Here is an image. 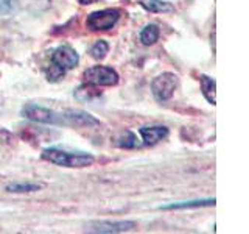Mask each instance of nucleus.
<instances>
[{
    "label": "nucleus",
    "instance_id": "1",
    "mask_svg": "<svg viewBox=\"0 0 249 234\" xmlns=\"http://www.w3.org/2000/svg\"><path fill=\"white\" fill-rule=\"evenodd\" d=\"M42 159L49 161L54 166L69 167V169H83L93 164L95 158L90 153L84 152H67L59 147H50L42 152Z\"/></svg>",
    "mask_w": 249,
    "mask_h": 234
},
{
    "label": "nucleus",
    "instance_id": "2",
    "mask_svg": "<svg viewBox=\"0 0 249 234\" xmlns=\"http://www.w3.org/2000/svg\"><path fill=\"white\" fill-rule=\"evenodd\" d=\"M78 62H80V57H78L73 47H70L67 44L56 47L50 58V69L47 70V80L49 81L61 80L66 75L67 70H72Z\"/></svg>",
    "mask_w": 249,
    "mask_h": 234
},
{
    "label": "nucleus",
    "instance_id": "3",
    "mask_svg": "<svg viewBox=\"0 0 249 234\" xmlns=\"http://www.w3.org/2000/svg\"><path fill=\"white\" fill-rule=\"evenodd\" d=\"M22 116L25 119L36 122V123H45V125H64V116L62 113H56L50 108H45L41 105L30 103L22 108Z\"/></svg>",
    "mask_w": 249,
    "mask_h": 234
},
{
    "label": "nucleus",
    "instance_id": "4",
    "mask_svg": "<svg viewBox=\"0 0 249 234\" xmlns=\"http://www.w3.org/2000/svg\"><path fill=\"white\" fill-rule=\"evenodd\" d=\"M122 16L119 8H106V10L93 11L86 19V27L90 31H106L115 27Z\"/></svg>",
    "mask_w": 249,
    "mask_h": 234
},
{
    "label": "nucleus",
    "instance_id": "5",
    "mask_svg": "<svg viewBox=\"0 0 249 234\" xmlns=\"http://www.w3.org/2000/svg\"><path fill=\"white\" fill-rule=\"evenodd\" d=\"M84 81L92 86H115L119 83V74L107 66H92L84 70Z\"/></svg>",
    "mask_w": 249,
    "mask_h": 234
},
{
    "label": "nucleus",
    "instance_id": "6",
    "mask_svg": "<svg viewBox=\"0 0 249 234\" xmlns=\"http://www.w3.org/2000/svg\"><path fill=\"white\" fill-rule=\"evenodd\" d=\"M178 88V75L171 72H163L151 81V92L159 101H168Z\"/></svg>",
    "mask_w": 249,
    "mask_h": 234
},
{
    "label": "nucleus",
    "instance_id": "7",
    "mask_svg": "<svg viewBox=\"0 0 249 234\" xmlns=\"http://www.w3.org/2000/svg\"><path fill=\"white\" fill-rule=\"evenodd\" d=\"M137 226L132 220H100L90 222L86 225L88 233H100V234H117V233H128Z\"/></svg>",
    "mask_w": 249,
    "mask_h": 234
},
{
    "label": "nucleus",
    "instance_id": "8",
    "mask_svg": "<svg viewBox=\"0 0 249 234\" xmlns=\"http://www.w3.org/2000/svg\"><path fill=\"white\" fill-rule=\"evenodd\" d=\"M62 116H64V125H70V127H100V120L84 111L69 109L62 113Z\"/></svg>",
    "mask_w": 249,
    "mask_h": 234
},
{
    "label": "nucleus",
    "instance_id": "9",
    "mask_svg": "<svg viewBox=\"0 0 249 234\" xmlns=\"http://www.w3.org/2000/svg\"><path fill=\"white\" fill-rule=\"evenodd\" d=\"M140 136L145 145H154L159 144L160 140L168 137V128L163 127V125H154V127H142L139 130Z\"/></svg>",
    "mask_w": 249,
    "mask_h": 234
},
{
    "label": "nucleus",
    "instance_id": "10",
    "mask_svg": "<svg viewBox=\"0 0 249 234\" xmlns=\"http://www.w3.org/2000/svg\"><path fill=\"white\" fill-rule=\"evenodd\" d=\"M215 198H204V200H190V201H178V203H170V205L160 206L159 209L163 211H178V209H192V208H204V206H213Z\"/></svg>",
    "mask_w": 249,
    "mask_h": 234
},
{
    "label": "nucleus",
    "instance_id": "11",
    "mask_svg": "<svg viewBox=\"0 0 249 234\" xmlns=\"http://www.w3.org/2000/svg\"><path fill=\"white\" fill-rule=\"evenodd\" d=\"M199 81H201V89H202V96L206 97L209 103L215 105L216 103V83L213 78H210L207 75H199Z\"/></svg>",
    "mask_w": 249,
    "mask_h": 234
},
{
    "label": "nucleus",
    "instance_id": "12",
    "mask_svg": "<svg viewBox=\"0 0 249 234\" xmlns=\"http://www.w3.org/2000/svg\"><path fill=\"white\" fill-rule=\"evenodd\" d=\"M140 6L145 8L150 13H173L175 6L170 2H163V0H142Z\"/></svg>",
    "mask_w": 249,
    "mask_h": 234
},
{
    "label": "nucleus",
    "instance_id": "13",
    "mask_svg": "<svg viewBox=\"0 0 249 234\" xmlns=\"http://www.w3.org/2000/svg\"><path fill=\"white\" fill-rule=\"evenodd\" d=\"M160 30L156 23H148V25L140 31V41L143 45H153L159 41Z\"/></svg>",
    "mask_w": 249,
    "mask_h": 234
},
{
    "label": "nucleus",
    "instance_id": "14",
    "mask_svg": "<svg viewBox=\"0 0 249 234\" xmlns=\"http://www.w3.org/2000/svg\"><path fill=\"white\" fill-rule=\"evenodd\" d=\"M39 189H41V186L36 184V183H30V181H27V183H23V181H20V183H10V184L6 186V191L11 192V194L36 192Z\"/></svg>",
    "mask_w": 249,
    "mask_h": 234
},
{
    "label": "nucleus",
    "instance_id": "15",
    "mask_svg": "<svg viewBox=\"0 0 249 234\" xmlns=\"http://www.w3.org/2000/svg\"><path fill=\"white\" fill-rule=\"evenodd\" d=\"M115 145L120 148H136L139 145L137 142V136L132 131H123L122 135L115 139Z\"/></svg>",
    "mask_w": 249,
    "mask_h": 234
},
{
    "label": "nucleus",
    "instance_id": "16",
    "mask_svg": "<svg viewBox=\"0 0 249 234\" xmlns=\"http://www.w3.org/2000/svg\"><path fill=\"white\" fill-rule=\"evenodd\" d=\"M109 52V44L106 41H103V39H100V41H97L95 44L92 45V49H90V57L93 59H103L106 58V55Z\"/></svg>",
    "mask_w": 249,
    "mask_h": 234
},
{
    "label": "nucleus",
    "instance_id": "17",
    "mask_svg": "<svg viewBox=\"0 0 249 234\" xmlns=\"http://www.w3.org/2000/svg\"><path fill=\"white\" fill-rule=\"evenodd\" d=\"M14 10V0H0V16L10 14Z\"/></svg>",
    "mask_w": 249,
    "mask_h": 234
},
{
    "label": "nucleus",
    "instance_id": "18",
    "mask_svg": "<svg viewBox=\"0 0 249 234\" xmlns=\"http://www.w3.org/2000/svg\"><path fill=\"white\" fill-rule=\"evenodd\" d=\"M81 5H92V3H95V2H100V0H78Z\"/></svg>",
    "mask_w": 249,
    "mask_h": 234
}]
</instances>
